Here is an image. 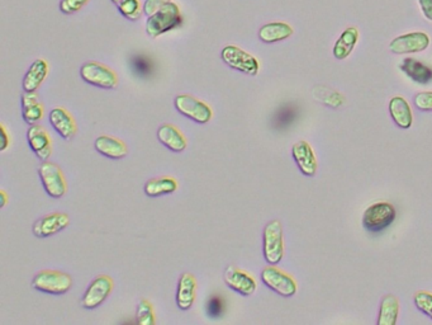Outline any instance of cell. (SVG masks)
Listing matches in <instances>:
<instances>
[{"mask_svg": "<svg viewBox=\"0 0 432 325\" xmlns=\"http://www.w3.org/2000/svg\"><path fill=\"white\" fill-rule=\"evenodd\" d=\"M413 303L419 312L432 320V292L419 291L413 296Z\"/></svg>", "mask_w": 432, "mask_h": 325, "instance_id": "cell-30", "label": "cell"}, {"mask_svg": "<svg viewBox=\"0 0 432 325\" xmlns=\"http://www.w3.org/2000/svg\"><path fill=\"white\" fill-rule=\"evenodd\" d=\"M292 155L302 174L307 177H313L318 169V163H317L313 149L309 145V142L304 140L295 142L292 147Z\"/></svg>", "mask_w": 432, "mask_h": 325, "instance_id": "cell-14", "label": "cell"}, {"mask_svg": "<svg viewBox=\"0 0 432 325\" xmlns=\"http://www.w3.org/2000/svg\"><path fill=\"white\" fill-rule=\"evenodd\" d=\"M27 140L33 153L42 161H46L53 154V144L46 130L39 125H32L27 131Z\"/></svg>", "mask_w": 432, "mask_h": 325, "instance_id": "cell-15", "label": "cell"}, {"mask_svg": "<svg viewBox=\"0 0 432 325\" xmlns=\"http://www.w3.org/2000/svg\"><path fill=\"white\" fill-rule=\"evenodd\" d=\"M70 224V218L62 213H53L37 220L32 232L37 238H47L62 232Z\"/></svg>", "mask_w": 432, "mask_h": 325, "instance_id": "cell-13", "label": "cell"}, {"mask_svg": "<svg viewBox=\"0 0 432 325\" xmlns=\"http://www.w3.org/2000/svg\"><path fill=\"white\" fill-rule=\"evenodd\" d=\"M400 315V300L394 295H386L380 303L378 325H396Z\"/></svg>", "mask_w": 432, "mask_h": 325, "instance_id": "cell-26", "label": "cell"}, {"mask_svg": "<svg viewBox=\"0 0 432 325\" xmlns=\"http://www.w3.org/2000/svg\"><path fill=\"white\" fill-rule=\"evenodd\" d=\"M262 279L270 290L283 298H290L297 292L295 279L274 265H268L262 270Z\"/></svg>", "mask_w": 432, "mask_h": 325, "instance_id": "cell-6", "label": "cell"}, {"mask_svg": "<svg viewBox=\"0 0 432 325\" xmlns=\"http://www.w3.org/2000/svg\"><path fill=\"white\" fill-rule=\"evenodd\" d=\"M182 23L183 15L180 13V9L175 3L171 1L147 18L146 32L152 39H156L158 36L180 26Z\"/></svg>", "mask_w": 432, "mask_h": 325, "instance_id": "cell-1", "label": "cell"}, {"mask_svg": "<svg viewBox=\"0 0 432 325\" xmlns=\"http://www.w3.org/2000/svg\"><path fill=\"white\" fill-rule=\"evenodd\" d=\"M396 220V208L389 202H375L363 215V226L367 232H380L392 225Z\"/></svg>", "mask_w": 432, "mask_h": 325, "instance_id": "cell-3", "label": "cell"}, {"mask_svg": "<svg viewBox=\"0 0 432 325\" xmlns=\"http://www.w3.org/2000/svg\"><path fill=\"white\" fill-rule=\"evenodd\" d=\"M0 197H1V202H0V206H1V207H4V206L7 205V192H6V191H0Z\"/></svg>", "mask_w": 432, "mask_h": 325, "instance_id": "cell-36", "label": "cell"}, {"mask_svg": "<svg viewBox=\"0 0 432 325\" xmlns=\"http://www.w3.org/2000/svg\"><path fill=\"white\" fill-rule=\"evenodd\" d=\"M359 39V31L355 27L346 28L339 40L336 41L334 46V56L337 60L346 59L350 53H353V47Z\"/></svg>", "mask_w": 432, "mask_h": 325, "instance_id": "cell-25", "label": "cell"}, {"mask_svg": "<svg viewBox=\"0 0 432 325\" xmlns=\"http://www.w3.org/2000/svg\"><path fill=\"white\" fill-rule=\"evenodd\" d=\"M169 3H171V0H144V13L147 17H150L152 14L156 13L158 9H161Z\"/></svg>", "mask_w": 432, "mask_h": 325, "instance_id": "cell-33", "label": "cell"}, {"mask_svg": "<svg viewBox=\"0 0 432 325\" xmlns=\"http://www.w3.org/2000/svg\"><path fill=\"white\" fill-rule=\"evenodd\" d=\"M50 122L62 139L72 140L76 133L75 121L62 107H56L50 112Z\"/></svg>", "mask_w": 432, "mask_h": 325, "instance_id": "cell-17", "label": "cell"}, {"mask_svg": "<svg viewBox=\"0 0 432 325\" xmlns=\"http://www.w3.org/2000/svg\"><path fill=\"white\" fill-rule=\"evenodd\" d=\"M80 75L83 80L98 88L113 89L118 84V78L111 67H105L95 61H88L80 67Z\"/></svg>", "mask_w": 432, "mask_h": 325, "instance_id": "cell-7", "label": "cell"}, {"mask_svg": "<svg viewBox=\"0 0 432 325\" xmlns=\"http://www.w3.org/2000/svg\"><path fill=\"white\" fill-rule=\"evenodd\" d=\"M419 1L426 18L432 20V0H419Z\"/></svg>", "mask_w": 432, "mask_h": 325, "instance_id": "cell-34", "label": "cell"}, {"mask_svg": "<svg viewBox=\"0 0 432 325\" xmlns=\"http://www.w3.org/2000/svg\"><path fill=\"white\" fill-rule=\"evenodd\" d=\"M0 131H1V146H0V150L4 152V150L7 149L8 145H9V138H8L6 126H4L3 124H1V126H0Z\"/></svg>", "mask_w": 432, "mask_h": 325, "instance_id": "cell-35", "label": "cell"}, {"mask_svg": "<svg viewBox=\"0 0 432 325\" xmlns=\"http://www.w3.org/2000/svg\"><path fill=\"white\" fill-rule=\"evenodd\" d=\"M136 323L138 325L155 324V312L149 300H141L136 312Z\"/></svg>", "mask_w": 432, "mask_h": 325, "instance_id": "cell-29", "label": "cell"}, {"mask_svg": "<svg viewBox=\"0 0 432 325\" xmlns=\"http://www.w3.org/2000/svg\"><path fill=\"white\" fill-rule=\"evenodd\" d=\"M293 34V28L284 22H273L262 26L259 31V37L265 44H273L289 39Z\"/></svg>", "mask_w": 432, "mask_h": 325, "instance_id": "cell-23", "label": "cell"}, {"mask_svg": "<svg viewBox=\"0 0 432 325\" xmlns=\"http://www.w3.org/2000/svg\"><path fill=\"white\" fill-rule=\"evenodd\" d=\"M157 139L169 150L175 153L184 152L188 145L183 133L170 124H165L157 130Z\"/></svg>", "mask_w": 432, "mask_h": 325, "instance_id": "cell-18", "label": "cell"}, {"mask_svg": "<svg viewBox=\"0 0 432 325\" xmlns=\"http://www.w3.org/2000/svg\"><path fill=\"white\" fill-rule=\"evenodd\" d=\"M196 279L191 273H184L179 279L177 288V305L180 310H189L196 301Z\"/></svg>", "mask_w": 432, "mask_h": 325, "instance_id": "cell-16", "label": "cell"}, {"mask_svg": "<svg viewBox=\"0 0 432 325\" xmlns=\"http://www.w3.org/2000/svg\"><path fill=\"white\" fill-rule=\"evenodd\" d=\"M39 178L48 196L60 199L67 191L64 173L58 164L51 161H43L39 168Z\"/></svg>", "mask_w": 432, "mask_h": 325, "instance_id": "cell-5", "label": "cell"}, {"mask_svg": "<svg viewBox=\"0 0 432 325\" xmlns=\"http://www.w3.org/2000/svg\"><path fill=\"white\" fill-rule=\"evenodd\" d=\"M121 14L127 20H137L142 14V7L140 0H112Z\"/></svg>", "mask_w": 432, "mask_h": 325, "instance_id": "cell-28", "label": "cell"}, {"mask_svg": "<svg viewBox=\"0 0 432 325\" xmlns=\"http://www.w3.org/2000/svg\"><path fill=\"white\" fill-rule=\"evenodd\" d=\"M400 70L406 74L408 78L419 84H428L432 80V69L424 62L414 59L406 58L400 65Z\"/></svg>", "mask_w": 432, "mask_h": 325, "instance_id": "cell-22", "label": "cell"}, {"mask_svg": "<svg viewBox=\"0 0 432 325\" xmlns=\"http://www.w3.org/2000/svg\"><path fill=\"white\" fill-rule=\"evenodd\" d=\"M177 190V180L173 177H158L147 180L144 185V193L149 197H157L163 194L175 192Z\"/></svg>", "mask_w": 432, "mask_h": 325, "instance_id": "cell-27", "label": "cell"}, {"mask_svg": "<svg viewBox=\"0 0 432 325\" xmlns=\"http://www.w3.org/2000/svg\"><path fill=\"white\" fill-rule=\"evenodd\" d=\"M89 0H61L60 11L62 13L72 14L80 11Z\"/></svg>", "mask_w": 432, "mask_h": 325, "instance_id": "cell-31", "label": "cell"}, {"mask_svg": "<svg viewBox=\"0 0 432 325\" xmlns=\"http://www.w3.org/2000/svg\"><path fill=\"white\" fill-rule=\"evenodd\" d=\"M389 112H391L393 122L397 126L403 128V130H407V128L412 126V110L403 97H400V95L393 97L389 102Z\"/></svg>", "mask_w": 432, "mask_h": 325, "instance_id": "cell-20", "label": "cell"}, {"mask_svg": "<svg viewBox=\"0 0 432 325\" xmlns=\"http://www.w3.org/2000/svg\"><path fill=\"white\" fill-rule=\"evenodd\" d=\"M175 108L177 112L182 113L196 124H207L213 116V112L207 103L189 94L177 95L175 98Z\"/></svg>", "mask_w": 432, "mask_h": 325, "instance_id": "cell-9", "label": "cell"}, {"mask_svg": "<svg viewBox=\"0 0 432 325\" xmlns=\"http://www.w3.org/2000/svg\"><path fill=\"white\" fill-rule=\"evenodd\" d=\"M48 74V64L43 59L33 61L32 65L28 69L23 78V91L25 93H34L41 84L46 79Z\"/></svg>", "mask_w": 432, "mask_h": 325, "instance_id": "cell-19", "label": "cell"}, {"mask_svg": "<svg viewBox=\"0 0 432 325\" xmlns=\"http://www.w3.org/2000/svg\"><path fill=\"white\" fill-rule=\"evenodd\" d=\"M113 285H114L113 279L108 276L102 274V276L95 277L88 287V290L84 293L80 304L88 310L98 307L111 295V292L113 291Z\"/></svg>", "mask_w": 432, "mask_h": 325, "instance_id": "cell-10", "label": "cell"}, {"mask_svg": "<svg viewBox=\"0 0 432 325\" xmlns=\"http://www.w3.org/2000/svg\"><path fill=\"white\" fill-rule=\"evenodd\" d=\"M224 284L229 287L231 290L238 292L240 295L243 296H250L254 295V292L257 288L256 281L251 274H249L245 271L238 270L235 265H229L223 274Z\"/></svg>", "mask_w": 432, "mask_h": 325, "instance_id": "cell-11", "label": "cell"}, {"mask_svg": "<svg viewBox=\"0 0 432 325\" xmlns=\"http://www.w3.org/2000/svg\"><path fill=\"white\" fill-rule=\"evenodd\" d=\"M95 150L107 158L116 160L125 158L128 153L127 146L122 140L107 135L99 136L98 139L95 140Z\"/></svg>", "mask_w": 432, "mask_h": 325, "instance_id": "cell-21", "label": "cell"}, {"mask_svg": "<svg viewBox=\"0 0 432 325\" xmlns=\"http://www.w3.org/2000/svg\"><path fill=\"white\" fill-rule=\"evenodd\" d=\"M72 279L67 273L45 270L34 276L32 287L34 290L51 295H64L72 288Z\"/></svg>", "mask_w": 432, "mask_h": 325, "instance_id": "cell-4", "label": "cell"}, {"mask_svg": "<svg viewBox=\"0 0 432 325\" xmlns=\"http://www.w3.org/2000/svg\"><path fill=\"white\" fill-rule=\"evenodd\" d=\"M262 252L268 265H278L284 257V239L281 221L273 220L262 232Z\"/></svg>", "mask_w": 432, "mask_h": 325, "instance_id": "cell-2", "label": "cell"}, {"mask_svg": "<svg viewBox=\"0 0 432 325\" xmlns=\"http://www.w3.org/2000/svg\"><path fill=\"white\" fill-rule=\"evenodd\" d=\"M430 45V37L424 32H412L396 37L389 45L393 53H414L425 51Z\"/></svg>", "mask_w": 432, "mask_h": 325, "instance_id": "cell-12", "label": "cell"}, {"mask_svg": "<svg viewBox=\"0 0 432 325\" xmlns=\"http://www.w3.org/2000/svg\"><path fill=\"white\" fill-rule=\"evenodd\" d=\"M413 102L419 111H426V112L432 111V92H421V93L416 94Z\"/></svg>", "mask_w": 432, "mask_h": 325, "instance_id": "cell-32", "label": "cell"}, {"mask_svg": "<svg viewBox=\"0 0 432 325\" xmlns=\"http://www.w3.org/2000/svg\"><path fill=\"white\" fill-rule=\"evenodd\" d=\"M22 114L28 125H34L43 117V106L36 93H25L22 97Z\"/></svg>", "mask_w": 432, "mask_h": 325, "instance_id": "cell-24", "label": "cell"}, {"mask_svg": "<svg viewBox=\"0 0 432 325\" xmlns=\"http://www.w3.org/2000/svg\"><path fill=\"white\" fill-rule=\"evenodd\" d=\"M221 58L229 67L235 69L237 72L248 75H256L259 73L260 65L257 59L240 47L234 45L224 47L221 53Z\"/></svg>", "mask_w": 432, "mask_h": 325, "instance_id": "cell-8", "label": "cell"}]
</instances>
